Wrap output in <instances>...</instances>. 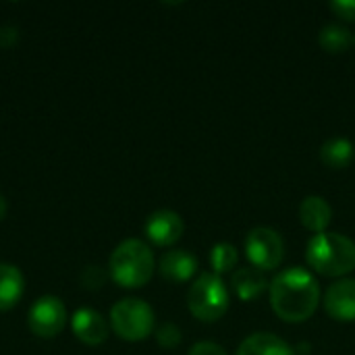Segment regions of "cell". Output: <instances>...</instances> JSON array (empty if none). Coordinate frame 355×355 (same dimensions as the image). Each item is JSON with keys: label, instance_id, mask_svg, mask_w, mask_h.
<instances>
[{"label": "cell", "instance_id": "1", "mask_svg": "<svg viewBox=\"0 0 355 355\" xmlns=\"http://www.w3.org/2000/svg\"><path fill=\"white\" fill-rule=\"evenodd\" d=\"M320 304V287L312 272L293 266L279 272L270 283V306L285 322L308 320Z\"/></svg>", "mask_w": 355, "mask_h": 355}, {"label": "cell", "instance_id": "2", "mask_svg": "<svg viewBox=\"0 0 355 355\" xmlns=\"http://www.w3.org/2000/svg\"><path fill=\"white\" fill-rule=\"evenodd\" d=\"M308 264L324 277H343L355 268V241L341 233H318L306 248Z\"/></svg>", "mask_w": 355, "mask_h": 355}, {"label": "cell", "instance_id": "3", "mask_svg": "<svg viewBox=\"0 0 355 355\" xmlns=\"http://www.w3.org/2000/svg\"><path fill=\"white\" fill-rule=\"evenodd\" d=\"M110 277L127 289L144 287L154 275V254L139 239H125L110 256Z\"/></svg>", "mask_w": 355, "mask_h": 355}, {"label": "cell", "instance_id": "4", "mask_svg": "<svg viewBox=\"0 0 355 355\" xmlns=\"http://www.w3.org/2000/svg\"><path fill=\"white\" fill-rule=\"evenodd\" d=\"M187 306L189 312L202 322H214L225 316L229 308V291L223 279L214 272L200 275L189 287Z\"/></svg>", "mask_w": 355, "mask_h": 355}, {"label": "cell", "instance_id": "5", "mask_svg": "<svg viewBox=\"0 0 355 355\" xmlns=\"http://www.w3.org/2000/svg\"><path fill=\"white\" fill-rule=\"evenodd\" d=\"M114 333L125 341H141L154 331V310L137 297H125L110 310Z\"/></svg>", "mask_w": 355, "mask_h": 355}, {"label": "cell", "instance_id": "6", "mask_svg": "<svg viewBox=\"0 0 355 355\" xmlns=\"http://www.w3.org/2000/svg\"><path fill=\"white\" fill-rule=\"evenodd\" d=\"M245 254L252 266L264 270H272L283 262L285 243L283 237L270 227H256L245 237Z\"/></svg>", "mask_w": 355, "mask_h": 355}, {"label": "cell", "instance_id": "7", "mask_svg": "<svg viewBox=\"0 0 355 355\" xmlns=\"http://www.w3.org/2000/svg\"><path fill=\"white\" fill-rule=\"evenodd\" d=\"M27 324H29L33 335L44 337V339H52L67 324V308L58 297L44 295V297L35 300V304L31 306L29 316H27Z\"/></svg>", "mask_w": 355, "mask_h": 355}, {"label": "cell", "instance_id": "8", "mask_svg": "<svg viewBox=\"0 0 355 355\" xmlns=\"http://www.w3.org/2000/svg\"><path fill=\"white\" fill-rule=\"evenodd\" d=\"M324 310L333 320H355V279H339L327 289Z\"/></svg>", "mask_w": 355, "mask_h": 355}, {"label": "cell", "instance_id": "9", "mask_svg": "<svg viewBox=\"0 0 355 355\" xmlns=\"http://www.w3.org/2000/svg\"><path fill=\"white\" fill-rule=\"evenodd\" d=\"M183 218L175 210H156L146 220V235L156 245H173L183 235Z\"/></svg>", "mask_w": 355, "mask_h": 355}, {"label": "cell", "instance_id": "10", "mask_svg": "<svg viewBox=\"0 0 355 355\" xmlns=\"http://www.w3.org/2000/svg\"><path fill=\"white\" fill-rule=\"evenodd\" d=\"M73 333L79 341H83L85 345H100L106 341L108 337V324L102 318L100 312L92 310V308H81L75 312L73 320H71Z\"/></svg>", "mask_w": 355, "mask_h": 355}, {"label": "cell", "instance_id": "11", "mask_svg": "<svg viewBox=\"0 0 355 355\" xmlns=\"http://www.w3.org/2000/svg\"><path fill=\"white\" fill-rule=\"evenodd\" d=\"M160 275L171 283H185L198 270V258L185 250H171L160 258Z\"/></svg>", "mask_w": 355, "mask_h": 355}, {"label": "cell", "instance_id": "12", "mask_svg": "<svg viewBox=\"0 0 355 355\" xmlns=\"http://www.w3.org/2000/svg\"><path fill=\"white\" fill-rule=\"evenodd\" d=\"M333 218V208L331 204L320 198V196H308L304 198L302 206H300V220L306 229L318 233H324L327 227L331 225Z\"/></svg>", "mask_w": 355, "mask_h": 355}, {"label": "cell", "instance_id": "13", "mask_svg": "<svg viewBox=\"0 0 355 355\" xmlns=\"http://www.w3.org/2000/svg\"><path fill=\"white\" fill-rule=\"evenodd\" d=\"M237 355H297L293 347L272 333H254L239 345Z\"/></svg>", "mask_w": 355, "mask_h": 355}, {"label": "cell", "instance_id": "14", "mask_svg": "<svg viewBox=\"0 0 355 355\" xmlns=\"http://www.w3.org/2000/svg\"><path fill=\"white\" fill-rule=\"evenodd\" d=\"M233 291L239 300L243 302H252L256 297H260L264 293V289L268 287V281L264 277V272L256 266H243L239 270L233 272L231 279Z\"/></svg>", "mask_w": 355, "mask_h": 355}, {"label": "cell", "instance_id": "15", "mask_svg": "<svg viewBox=\"0 0 355 355\" xmlns=\"http://www.w3.org/2000/svg\"><path fill=\"white\" fill-rule=\"evenodd\" d=\"M25 291L23 275L12 264H0V312L15 308Z\"/></svg>", "mask_w": 355, "mask_h": 355}, {"label": "cell", "instance_id": "16", "mask_svg": "<svg viewBox=\"0 0 355 355\" xmlns=\"http://www.w3.org/2000/svg\"><path fill=\"white\" fill-rule=\"evenodd\" d=\"M354 158V144L347 137H331L320 148V160L331 168H343Z\"/></svg>", "mask_w": 355, "mask_h": 355}, {"label": "cell", "instance_id": "17", "mask_svg": "<svg viewBox=\"0 0 355 355\" xmlns=\"http://www.w3.org/2000/svg\"><path fill=\"white\" fill-rule=\"evenodd\" d=\"M318 42H320V46H322L327 52L337 54V52H345V50L352 46L354 35H352V31H349L345 25H341V23H327V25L320 29V33H318Z\"/></svg>", "mask_w": 355, "mask_h": 355}, {"label": "cell", "instance_id": "18", "mask_svg": "<svg viewBox=\"0 0 355 355\" xmlns=\"http://www.w3.org/2000/svg\"><path fill=\"white\" fill-rule=\"evenodd\" d=\"M237 260H239V252L229 241L216 243L210 252V266L214 268V275L233 270V266H237Z\"/></svg>", "mask_w": 355, "mask_h": 355}, {"label": "cell", "instance_id": "19", "mask_svg": "<svg viewBox=\"0 0 355 355\" xmlns=\"http://www.w3.org/2000/svg\"><path fill=\"white\" fill-rule=\"evenodd\" d=\"M156 339L164 349H173L181 343V329L173 322H164L158 331H156Z\"/></svg>", "mask_w": 355, "mask_h": 355}, {"label": "cell", "instance_id": "20", "mask_svg": "<svg viewBox=\"0 0 355 355\" xmlns=\"http://www.w3.org/2000/svg\"><path fill=\"white\" fill-rule=\"evenodd\" d=\"M81 281H83V285H85L87 289H98V287H102V283L106 281V272H104L102 268L89 266V268L83 272Z\"/></svg>", "mask_w": 355, "mask_h": 355}, {"label": "cell", "instance_id": "21", "mask_svg": "<svg viewBox=\"0 0 355 355\" xmlns=\"http://www.w3.org/2000/svg\"><path fill=\"white\" fill-rule=\"evenodd\" d=\"M331 8L337 17L345 21H355V0H333Z\"/></svg>", "mask_w": 355, "mask_h": 355}, {"label": "cell", "instance_id": "22", "mask_svg": "<svg viewBox=\"0 0 355 355\" xmlns=\"http://www.w3.org/2000/svg\"><path fill=\"white\" fill-rule=\"evenodd\" d=\"M187 355H227V352L214 341H200L189 349Z\"/></svg>", "mask_w": 355, "mask_h": 355}, {"label": "cell", "instance_id": "23", "mask_svg": "<svg viewBox=\"0 0 355 355\" xmlns=\"http://www.w3.org/2000/svg\"><path fill=\"white\" fill-rule=\"evenodd\" d=\"M4 216H6V200L0 196V220H2Z\"/></svg>", "mask_w": 355, "mask_h": 355}, {"label": "cell", "instance_id": "24", "mask_svg": "<svg viewBox=\"0 0 355 355\" xmlns=\"http://www.w3.org/2000/svg\"><path fill=\"white\" fill-rule=\"evenodd\" d=\"M354 42H355V37H354Z\"/></svg>", "mask_w": 355, "mask_h": 355}]
</instances>
